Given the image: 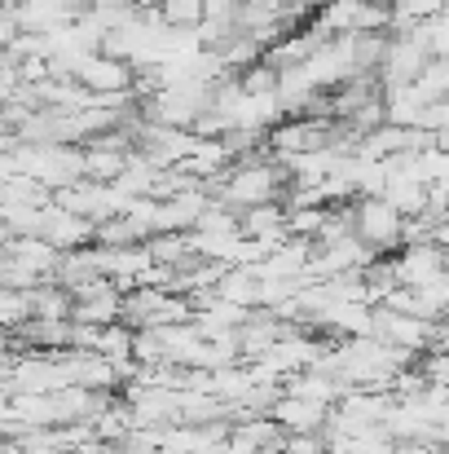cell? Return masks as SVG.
Wrapping results in <instances>:
<instances>
[{
	"label": "cell",
	"instance_id": "cell-1",
	"mask_svg": "<svg viewBox=\"0 0 449 454\" xmlns=\"http://www.w3.org/2000/svg\"><path fill=\"white\" fill-rule=\"evenodd\" d=\"M348 221H352V239L366 243L375 256L392 252V247H406V216L379 194H361L348 207Z\"/></svg>",
	"mask_w": 449,
	"mask_h": 454
},
{
	"label": "cell",
	"instance_id": "cell-2",
	"mask_svg": "<svg viewBox=\"0 0 449 454\" xmlns=\"http://www.w3.org/2000/svg\"><path fill=\"white\" fill-rule=\"evenodd\" d=\"M283 181H287V176H283V168L260 163V159H247V163H238V168L225 176L221 203H225V207H238V212H252V207L278 203Z\"/></svg>",
	"mask_w": 449,
	"mask_h": 454
},
{
	"label": "cell",
	"instance_id": "cell-3",
	"mask_svg": "<svg viewBox=\"0 0 449 454\" xmlns=\"http://www.w3.org/2000/svg\"><path fill=\"white\" fill-rule=\"evenodd\" d=\"M163 27H203V0H159Z\"/></svg>",
	"mask_w": 449,
	"mask_h": 454
},
{
	"label": "cell",
	"instance_id": "cell-4",
	"mask_svg": "<svg viewBox=\"0 0 449 454\" xmlns=\"http://www.w3.org/2000/svg\"><path fill=\"white\" fill-rule=\"evenodd\" d=\"M27 322H31V292H9V287H0V331L27 326Z\"/></svg>",
	"mask_w": 449,
	"mask_h": 454
},
{
	"label": "cell",
	"instance_id": "cell-5",
	"mask_svg": "<svg viewBox=\"0 0 449 454\" xmlns=\"http://www.w3.org/2000/svg\"><path fill=\"white\" fill-rule=\"evenodd\" d=\"M441 4H445V9H449V0H441Z\"/></svg>",
	"mask_w": 449,
	"mask_h": 454
}]
</instances>
